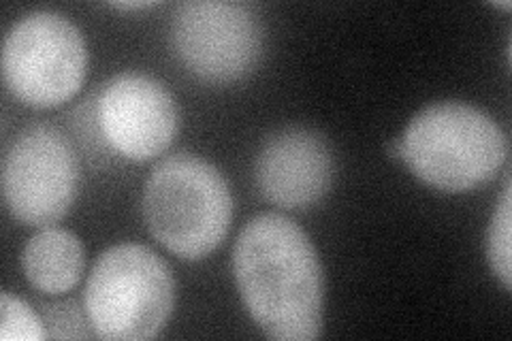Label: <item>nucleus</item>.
<instances>
[{"label": "nucleus", "mask_w": 512, "mask_h": 341, "mask_svg": "<svg viewBox=\"0 0 512 341\" xmlns=\"http://www.w3.org/2000/svg\"><path fill=\"white\" fill-rule=\"evenodd\" d=\"M235 284L269 339L312 341L323 327V267L308 233L282 214H259L233 248Z\"/></svg>", "instance_id": "obj_1"}, {"label": "nucleus", "mask_w": 512, "mask_h": 341, "mask_svg": "<svg viewBox=\"0 0 512 341\" xmlns=\"http://www.w3.org/2000/svg\"><path fill=\"white\" fill-rule=\"evenodd\" d=\"M141 209L160 246L184 261H201L227 237L233 199L216 167L180 152L154 167L143 186Z\"/></svg>", "instance_id": "obj_2"}, {"label": "nucleus", "mask_w": 512, "mask_h": 341, "mask_svg": "<svg viewBox=\"0 0 512 341\" xmlns=\"http://www.w3.org/2000/svg\"><path fill=\"white\" fill-rule=\"evenodd\" d=\"M402 160L427 186L442 192H470L502 169L508 141L485 111L459 101L423 107L408 122Z\"/></svg>", "instance_id": "obj_3"}, {"label": "nucleus", "mask_w": 512, "mask_h": 341, "mask_svg": "<svg viewBox=\"0 0 512 341\" xmlns=\"http://www.w3.org/2000/svg\"><path fill=\"white\" fill-rule=\"evenodd\" d=\"M175 303L169 265L148 246L120 243L105 250L88 275L84 307L94 335L111 341L152 339Z\"/></svg>", "instance_id": "obj_4"}, {"label": "nucleus", "mask_w": 512, "mask_h": 341, "mask_svg": "<svg viewBox=\"0 0 512 341\" xmlns=\"http://www.w3.org/2000/svg\"><path fill=\"white\" fill-rule=\"evenodd\" d=\"M88 71L79 28L56 11H32L15 22L3 45V77L15 99L52 109L77 94Z\"/></svg>", "instance_id": "obj_5"}, {"label": "nucleus", "mask_w": 512, "mask_h": 341, "mask_svg": "<svg viewBox=\"0 0 512 341\" xmlns=\"http://www.w3.org/2000/svg\"><path fill=\"white\" fill-rule=\"evenodd\" d=\"M79 188L73 145L52 124H30L11 141L3 160V197L26 226H52L71 209Z\"/></svg>", "instance_id": "obj_6"}, {"label": "nucleus", "mask_w": 512, "mask_h": 341, "mask_svg": "<svg viewBox=\"0 0 512 341\" xmlns=\"http://www.w3.org/2000/svg\"><path fill=\"white\" fill-rule=\"evenodd\" d=\"M173 50L184 67L212 84L248 75L263 52V26L246 3L190 0L173 13Z\"/></svg>", "instance_id": "obj_7"}, {"label": "nucleus", "mask_w": 512, "mask_h": 341, "mask_svg": "<svg viewBox=\"0 0 512 341\" xmlns=\"http://www.w3.org/2000/svg\"><path fill=\"white\" fill-rule=\"evenodd\" d=\"M96 122L107 145L122 158L143 162L163 154L180 131V111L160 81L120 73L103 86Z\"/></svg>", "instance_id": "obj_8"}, {"label": "nucleus", "mask_w": 512, "mask_h": 341, "mask_svg": "<svg viewBox=\"0 0 512 341\" xmlns=\"http://www.w3.org/2000/svg\"><path fill=\"white\" fill-rule=\"evenodd\" d=\"M256 186L282 209H306L325 197L333 182L327 139L306 126L280 128L256 156Z\"/></svg>", "instance_id": "obj_9"}, {"label": "nucleus", "mask_w": 512, "mask_h": 341, "mask_svg": "<svg viewBox=\"0 0 512 341\" xmlns=\"http://www.w3.org/2000/svg\"><path fill=\"white\" fill-rule=\"evenodd\" d=\"M84 246L75 233L45 226L32 235L22 254L28 282L45 295H62L77 286L84 273Z\"/></svg>", "instance_id": "obj_10"}, {"label": "nucleus", "mask_w": 512, "mask_h": 341, "mask_svg": "<svg viewBox=\"0 0 512 341\" xmlns=\"http://www.w3.org/2000/svg\"><path fill=\"white\" fill-rule=\"evenodd\" d=\"M512 201H510V180L504 184V192L498 207L493 211V218L487 233V256L493 273L498 275L506 290L512 284V267H510V220H512Z\"/></svg>", "instance_id": "obj_11"}, {"label": "nucleus", "mask_w": 512, "mask_h": 341, "mask_svg": "<svg viewBox=\"0 0 512 341\" xmlns=\"http://www.w3.org/2000/svg\"><path fill=\"white\" fill-rule=\"evenodd\" d=\"M45 322L32 307L11 292L0 295V339L3 341H41L45 339Z\"/></svg>", "instance_id": "obj_12"}, {"label": "nucleus", "mask_w": 512, "mask_h": 341, "mask_svg": "<svg viewBox=\"0 0 512 341\" xmlns=\"http://www.w3.org/2000/svg\"><path fill=\"white\" fill-rule=\"evenodd\" d=\"M45 307V327H50V335L54 339H84L90 335L86 329L88 316L84 318L73 301Z\"/></svg>", "instance_id": "obj_13"}, {"label": "nucleus", "mask_w": 512, "mask_h": 341, "mask_svg": "<svg viewBox=\"0 0 512 341\" xmlns=\"http://www.w3.org/2000/svg\"><path fill=\"white\" fill-rule=\"evenodd\" d=\"M160 3H143V0H137V3H109V7L120 9V11H139V9H150L158 7Z\"/></svg>", "instance_id": "obj_14"}, {"label": "nucleus", "mask_w": 512, "mask_h": 341, "mask_svg": "<svg viewBox=\"0 0 512 341\" xmlns=\"http://www.w3.org/2000/svg\"><path fill=\"white\" fill-rule=\"evenodd\" d=\"M387 154H389L391 158H402V145H399V141L387 145Z\"/></svg>", "instance_id": "obj_15"}, {"label": "nucleus", "mask_w": 512, "mask_h": 341, "mask_svg": "<svg viewBox=\"0 0 512 341\" xmlns=\"http://www.w3.org/2000/svg\"><path fill=\"white\" fill-rule=\"evenodd\" d=\"M493 7H500V9H510V3H493Z\"/></svg>", "instance_id": "obj_16"}]
</instances>
